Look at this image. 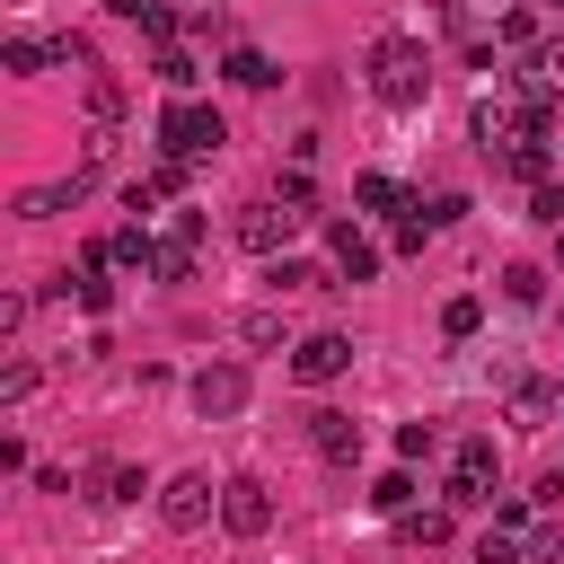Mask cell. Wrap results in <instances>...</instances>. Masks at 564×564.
<instances>
[{"label":"cell","mask_w":564,"mask_h":564,"mask_svg":"<svg viewBox=\"0 0 564 564\" xmlns=\"http://www.w3.org/2000/svg\"><path fill=\"white\" fill-rule=\"evenodd\" d=\"M229 229H238V247H247V256H282V238H291V212L264 194V203H247Z\"/></svg>","instance_id":"7c38bea8"},{"label":"cell","mask_w":564,"mask_h":564,"mask_svg":"<svg viewBox=\"0 0 564 564\" xmlns=\"http://www.w3.org/2000/svg\"><path fill=\"white\" fill-rule=\"evenodd\" d=\"M26 397H35V361H9L0 370V405H26Z\"/></svg>","instance_id":"8d00e7d4"},{"label":"cell","mask_w":564,"mask_h":564,"mask_svg":"<svg viewBox=\"0 0 564 564\" xmlns=\"http://www.w3.org/2000/svg\"><path fill=\"white\" fill-rule=\"evenodd\" d=\"M502 167H511L520 185H546V167H555V150H546V132H529L520 150H502Z\"/></svg>","instance_id":"cb8c5ba5"},{"label":"cell","mask_w":564,"mask_h":564,"mask_svg":"<svg viewBox=\"0 0 564 564\" xmlns=\"http://www.w3.org/2000/svg\"><path fill=\"white\" fill-rule=\"evenodd\" d=\"M0 70H53V44L44 35H9L0 44Z\"/></svg>","instance_id":"f1b7e54d"},{"label":"cell","mask_w":564,"mask_h":564,"mask_svg":"<svg viewBox=\"0 0 564 564\" xmlns=\"http://www.w3.org/2000/svg\"><path fill=\"white\" fill-rule=\"evenodd\" d=\"M423 88H432V53H423V35H397V26H388V35L370 44V97L405 115V106H423Z\"/></svg>","instance_id":"6da1fadb"},{"label":"cell","mask_w":564,"mask_h":564,"mask_svg":"<svg viewBox=\"0 0 564 564\" xmlns=\"http://www.w3.org/2000/svg\"><path fill=\"white\" fill-rule=\"evenodd\" d=\"M546 9H555V18H564V0H546Z\"/></svg>","instance_id":"60d3db41"},{"label":"cell","mask_w":564,"mask_h":564,"mask_svg":"<svg viewBox=\"0 0 564 564\" xmlns=\"http://www.w3.org/2000/svg\"><path fill=\"white\" fill-rule=\"evenodd\" d=\"M476 326H485V300H476V291H458V300L441 308V335H449V344H467Z\"/></svg>","instance_id":"f546056e"},{"label":"cell","mask_w":564,"mask_h":564,"mask_svg":"<svg viewBox=\"0 0 564 564\" xmlns=\"http://www.w3.org/2000/svg\"><path fill=\"white\" fill-rule=\"evenodd\" d=\"M308 449H317L326 467H352V458H361V423L335 414V405H317V414H308Z\"/></svg>","instance_id":"5bb4252c"},{"label":"cell","mask_w":564,"mask_h":564,"mask_svg":"<svg viewBox=\"0 0 564 564\" xmlns=\"http://www.w3.org/2000/svg\"><path fill=\"white\" fill-rule=\"evenodd\" d=\"M555 264H564V229H555Z\"/></svg>","instance_id":"ab89813d"},{"label":"cell","mask_w":564,"mask_h":564,"mask_svg":"<svg viewBox=\"0 0 564 564\" xmlns=\"http://www.w3.org/2000/svg\"><path fill=\"white\" fill-rule=\"evenodd\" d=\"M220 70H229V88H273V79H282V70H273V53H256V44H238Z\"/></svg>","instance_id":"7402d4cb"},{"label":"cell","mask_w":564,"mask_h":564,"mask_svg":"<svg viewBox=\"0 0 564 564\" xmlns=\"http://www.w3.org/2000/svg\"><path fill=\"white\" fill-rule=\"evenodd\" d=\"M79 494H88L97 511H123V502H141L150 485H141V467H132V458H97V467L79 476Z\"/></svg>","instance_id":"30bf717a"},{"label":"cell","mask_w":564,"mask_h":564,"mask_svg":"<svg viewBox=\"0 0 564 564\" xmlns=\"http://www.w3.org/2000/svg\"><path fill=\"white\" fill-rule=\"evenodd\" d=\"M370 502H379L388 520H397V511H414V476H405V467H388V476L370 485Z\"/></svg>","instance_id":"1f68e13d"},{"label":"cell","mask_w":564,"mask_h":564,"mask_svg":"<svg viewBox=\"0 0 564 564\" xmlns=\"http://www.w3.org/2000/svg\"><path fill=\"white\" fill-rule=\"evenodd\" d=\"M238 335H247V344H282V308H247Z\"/></svg>","instance_id":"d590c367"},{"label":"cell","mask_w":564,"mask_h":564,"mask_svg":"<svg viewBox=\"0 0 564 564\" xmlns=\"http://www.w3.org/2000/svg\"><path fill=\"white\" fill-rule=\"evenodd\" d=\"M220 529H229V538H264V529H273L264 476H229V485H220Z\"/></svg>","instance_id":"9c48e42d"},{"label":"cell","mask_w":564,"mask_h":564,"mask_svg":"<svg viewBox=\"0 0 564 564\" xmlns=\"http://www.w3.org/2000/svg\"><path fill=\"white\" fill-rule=\"evenodd\" d=\"M555 97H564V35H546V44L520 62V106H538V115H546Z\"/></svg>","instance_id":"8fae6325"},{"label":"cell","mask_w":564,"mask_h":564,"mask_svg":"<svg viewBox=\"0 0 564 564\" xmlns=\"http://www.w3.org/2000/svg\"><path fill=\"white\" fill-rule=\"evenodd\" d=\"M423 212V229H449V220H467V194H432V203H414Z\"/></svg>","instance_id":"e575fe53"},{"label":"cell","mask_w":564,"mask_h":564,"mask_svg":"<svg viewBox=\"0 0 564 564\" xmlns=\"http://www.w3.org/2000/svg\"><path fill=\"white\" fill-rule=\"evenodd\" d=\"M194 247H203V212H167L150 247V282H194Z\"/></svg>","instance_id":"277c9868"},{"label":"cell","mask_w":564,"mask_h":564,"mask_svg":"<svg viewBox=\"0 0 564 564\" xmlns=\"http://www.w3.org/2000/svg\"><path fill=\"white\" fill-rule=\"evenodd\" d=\"M529 220H546V229H564V185L546 176V185H529Z\"/></svg>","instance_id":"d6a6232c"},{"label":"cell","mask_w":564,"mask_h":564,"mask_svg":"<svg viewBox=\"0 0 564 564\" xmlns=\"http://www.w3.org/2000/svg\"><path fill=\"white\" fill-rule=\"evenodd\" d=\"M476 564H529V546H520V529H502V520H494V529L476 538Z\"/></svg>","instance_id":"4dcf8cb0"},{"label":"cell","mask_w":564,"mask_h":564,"mask_svg":"<svg viewBox=\"0 0 564 564\" xmlns=\"http://www.w3.org/2000/svg\"><path fill=\"white\" fill-rule=\"evenodd\" d=\"M352 203H361V212H397V220L414 212V194H405L397 176H379V167H361V176H352Z\"/></svg>","instance_id":"e0dca14e"},{"label":"cell","mask_w":564,"mask_h":564,"mask_svg":"<svg viewBox=\"0 0 564 564\" xmlns=\"http://www.w3.org/2000/svg\"><path fill=\"white\" fill-rule=\"evenodd\" d=\"M264 282H273L282 300H291V291H326V264H300V256H273V264H264Z\"/></svg>","instance_id":"d4e9b609"},{"label":"cell","mask_w":564,"mask_h":564,"mask_svg":"<svg viewBox=\"0 0 564 564\" xmlns=\"http://www.w3.org/2000/svg\"><path fill=\"white\" fill-rule=\"evenodd\" d=\"M520 546H529V564H564V520H555V511H538V520L520 529Z\"/></svg>","instance_id":"484cf974"},{"label":"cell","mask_w":564,"mask_h":564,"mask_svg":"<svg viewBox=\"0 0 564 564\" xmlns=\"http://www.w3.org/2000/svg\"><path fill=\"white\" fill-rule=\"evenodd\" d=\"M555 414H564V388H546V379H520V388H511V423H520V432H546Z\"/></svg>","instance_id":"2e32d148"},{"label":"cell","mask_w":564,"mask_h":564,"mask_svg":"<svg viewBox=\"0 0 564 564\" xmlns=\"http://www.w3.org/2000/svg\"><path fill=\"white\" fill-rule=\"evenodd\" d=\"M88 123H106V132L123 123V79L115 70H88Z\"/></svg>","instance_id":"603a6c76"},{"label":"cell","mask_w":564,"mask_h":564,"mask_svg":"<svg viewBox=\"0 0 564 564\" xmlns=\"http://www.w3.org/2000/svg\"><path fill=\"white\" fill-rule=\"evenodd\" d=\"M273 203H282L291 220H317V185H308V159H291V167L273 176Z\"/></svg>","instance_id":"d6986e66"},{"label":"cell","mask_w":564,"mask_h":564,"mask_svg":"<svg viewBox=\"0 0 564 564\" xmlns=\"http://www.w3.org/2000/svg\"><path fill=\"white\" fill-rule=\"evenodd\" d=\"M494 44L529 62V53H538V18H529V9H502V26H494Z\"/></svg>","instance_id":"83f0119b"},{"label":"cell","mask_w":564,"mask_h":564,"mask_svg":"<svg viewBox=\"0 0 564 564\" xmlns=\"http://www.w3.org/2000/svg\"><path fill=\"white\" fill-rule=\"evenodd\" d=\"M150 247H159V238H150V220H123V229L106 238V264H123V273H150Z\"/></svg>","instance_id":"ffe728a7"},{"label":"cell","mask_w":564,"mask_h":564,"mask_svg":"<svg viewBox=\"0 0 564 564\" xmlns=\"http://www.w3.org/2000/svg\"><path fill=\"white\" fill-rule=\"evenodd\" d=\"M88 185H97V167H70V176H53V185H26V194H18V220H53V212H70Z\"/></svg>","instance_id":"9a60e30c"},{"label":"cell","mask_w":564,"mask_h":564,"mask_svg":"<svg viewBox=\"0 0 564 564\" xmlns=\"http://www.w3.org/2000/svg\"><path fill=\"white\" fill-rule=\"evenodd\" d=\"M212 511H220V485H212L203 467H185V476L159 485V520H167V529H203Z\"/></svg>","instance_id":"52a82bcc"},{"label":"cell","mask_w":564,"mask_h":564,"mask_svg":"<svg viewBox=\"0 0 564 564\" xmlns=\"http://www.w3.org/2000/svg\"><path fill=\"white\" fill-rule=\"evenodd\" d=\"M53 70H97V53H88V35H53Z\"/></svg>","instance_id":"836d02e7"},{"label":"cell","mask_w":564,"mask_h":564,"mask_svg":"<svg viewBox=\"0 0 564 564\" xmlns=\"http://www.w3.org/2000/svg\"><path fill=\"white\" fill-rule=\"evenodd\" d=\"M529 132H546V115H538V106H511V97H476V141H485V150H520Z\"/></svg>","instance_id":"ba28073f"},{"label":"cell","mask_w":564,"mask_h":564,"mask_svg":"<svg viewBox=\"0 0 564 564\" xmlns=\"http://www.w3.org/2000/svg\"><path fill=\"white\" fill-rule=\"evenodd\" d=\"M494 476H502L494 441H458L449 449V511H485L494 502Z\"/></svg>","instance_id":"3957f363"},{"label":"cell","mask_w":564,"mask_h":564,"mask_svg":"<svg viewBox=\"0 0 564 564\" xmlns=\"http://www.w3.org/2000/svg\"><path fill=\"white\" fill-rule=\"evenodd\" d=\"M397 538H405V546H449V502H414V511H397Z\"/></svg>","instance_id":"ac0fdd59"},{"label":"cell","mask_w":564,"mask_h":564,"mask_svg":"<svg viewBox=\"0 0 564 564\" xmlns=\"http://www.w3.org/2000/svg\"><path fill=\"white\" fill-rule=\"evenodd\" d=\"M344 370H352V335L317 326V335L291 344V379H300V388H326V379H344Z\"/></svg>","instance_id":"5b68a950"},{"label":"cell","mask_w":564,"mask_h":564,"mask_svg":"<svg viewBox=\"0 0 564 564\" xmlns=\"http://www.w3.org/2000/svg\"><path fill=\"white\" fill-rule=\"evenodd\" d=\"M397 458H405V467L432 458V423H397Z\"/></svg>","instance_id":"74e56055"},{"label":"cell","mask_w":564,"mask_h":564,"mask_svg":"<svg viewBox=\"0 0 564 564\" xmlns=\"http://www.w3.org/2000/svg\"><path fill=\"white\" fill-rule=\"evenodd\" d=\"M150 9L159 0H106V18H132V26H150Z\"/></svg>","instance_id":"f35d334b"},{"label":"cell","mask_w":564,"mask_h":564,"mask_svg":"<svg viewBox=\"0 0 564 564\" xmlns=\"http://www.w3.org/2000/svg\"><path fill=\"white\" fill-rule=\"evenodd\" d=\"M194 414H203V423L247 414V361H203V370H194Z\"/></svg>","instance_id":"8992f818"},{"label":"cell","mask_w":564,"mask_h":564,"mask_svg":"<svg viewBox=\"0 0 564 564\" xmlns=\"http://www.w3.org/2000/svg\"><path fill=\"white\" fill-rule=\"evenodd\" d=\"M502 300L511 308H538L546 300V264H502Z\"/></svg>","instance_id":"4316f807"},{"label":"cell","mask_w":564,"mask_h":564,"mask_svg":"<svg viewBox=\"0 0 564 564\" xmlns=\"http://www.w3.org/2000/svg\"><path fill=\"white\" fill-rule=\"evenodd\" d=\"M326 264H335L344 282H370V273H379V238H361L352 220H326Z\"/></svg>","instance_id":"4fadbf2b"},{"label":"cell","mask_w":564,"mask_h":564,"mask_svg":"<svg viewBox=\"0 0 564 564\" xmlns=\"http://www.w3.org/2000/svg\"><path fill=\"white\" fill-rule=\"evenodd\" d=\"M150 79H159V88H167V97H194V79H203V62H194V53H185V44H167V53H159V62H150Z\"/></svg>","instance_id":"44dd1931"},{"label":"cell","mask_w":564,"mask_h":564,"mask_svg":"<svg viewBox=\"0 0 564 564\" xmlns=\"http://www.w3.org/2000/svg\"><path fill=\"white\" fill-rule=\"evenodd\" d=\"M229 141V123H220V106H203V97H167V115H159V159H212Z\"/></svg>","instance_id":"7a4b0ae2"}]
</instances>
